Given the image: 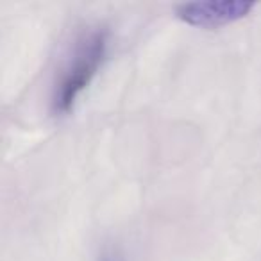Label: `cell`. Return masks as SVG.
Instances as JSON below:
<instances>
[{
	"instance_id": "cell-1",
	"label": "cell",
	"mask_w": 261,
	"mask_h": 261,
	"mask_svg": "<svg viewBox=\"0 0 261 261\" xmlns=\"http://www.w3.org/2000/svg\"><path fill=\"white\" fill-rule=\"evenodd\" d=\"M108 48V33L91 31L77 40L72 58L61 68L54 86L52 106L59 115H66L73 108L77 97L83 93L100 68Z\"/></svg>"
},
{
	"instance_id": "cell-2",
	"label": "cell",
	"mask_w": 261,
	"mask_h": 261,
	"mask_svg": "<svg viewBox=\"0 0 261 261\" xmlns=\"http://www.w3.org/2000/svg\"><path fill=\"white\" fill-rule=\"evenodd\" d=\"M252 8L254 2H243V0H207V2L181 4L175 13L182 22L190 25L217 29L245 18Z\"/></svg>"
}]
</instances>
